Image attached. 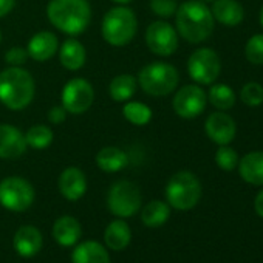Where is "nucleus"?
<instances>
[{
    "instance_id": "473e14b6",
    "label": "nucleus",
    "mask_w": 263,
    "mask_h": 263,
    "mask_svg": "<svg viewBox=\"0 0 263 263\" xmlns=\"http://www.w3.org/2000/svg\"><path fill=\"white\" fill-rule=\"evenodd\" d=\"M178 8L177 0H151V10L154 11L155 16L169 19L175 16Z\"/></svg>"
},
{
    "instance_id": "a19ab883",
    "label": "nucleus",
    "mask_w": 263,
    "mask_h": 263,
    "mask_svg": "<svg viewBox=\"0 0 263 263\" xmlns=\"http://www.w3.org/2000/svg\"><path fill=\"white\" fill-rule=\"evenodd\" d=\"M0 42H2V31H0Z\"/></svg>"
},
{
    "instance_id": "a211bd4d",
    "label": "nucleus",
    "mask_w": 263,
    "mask_h": 263,
    "mask_svg": "<svg viewBox=\"0 0 263 263\" xmlns=\"http://www.w3.org/2000/svg\"><path fill=\"white\" fill-rule=\"evenodd\" d=\"M237 167L243 181L254 186H263V152L255 151L246 154L238 160Z\"/></svg>"
},
{
    "instance_id": "cd10ccee",
    "label": "nucleus",
    "mask_w": 263,
    "mask_h": 263,
    "mask_svg": "<svg viewBox=\"0 0 263 263\" xmlns=\"http://www.w3.org/2000/svg\"><path fill=\"white\" fill-rule=\"evenodd\" d=\"M25 140H27V146L36 151L47 149L53 143V130L44 124L31 125L25 134Z\"/></svg>"
},
{
    "instance_id": "58836bf2",
    "label": "nucleus",
    "mask_w": 263,
    "mask_h": 263,
    "mask_svg": "<svg viewBox=\"0 0 263 263\" xmlns=\"http://www.w3.org/2000/svg\"><path fill=\"white\" fill-rule=\"evenodd\" d=\"M260 25L263 27V7L260 8Z\"/></svg>"
},
{
    "instance_id": "dca6fc26",
    "label": "nucleus",
    "mask_w": 263,
    "mask_h": 263,
    "mask_svg": "<svg viewBox=\"0 0 263 263\" xmlns=\"http://www.w3.org/2000/svg\"><path fill=\"white\" fill-rule=\"evenodd\" d=\"M59 191L70 201L82 198L87 191L85 174L78 167H67L59 177Z\"/></svg>"
},
{
    "instance_id": "5701e85b",
    "label": "nucleus",
    "mask_w": 263,
    "mask_h": 263,
    "mask_svg": "<svg viewBox=\"0 0 263 263\" xmlns=\"http://www.w3.org/2000/svg\"><path fill=\"white\" fill-rule=\"evenodd\" d=\"M138 81L132 74H118L111 79L108 85V95L116 102H125L134 98L137 93Z\"/></svg>"
},
{
    "instance_id": "f3484780",
    "label": "nucleus",
    "mask_w": 263,
    "mask_h": 263,
    "mask_svg": "<svg viewBox=\"0 0 263 263\" xmlns=\"http://www.w3.org/2000/svg\"><path fill=\"white\" fill-rule=\"evenodd\" d=\"M211 13L224 27H237L245 19V10L237 0H214Z\"/></svg>"
},
{
    "instance_id": "9d476101",
    "label": "nucleus",
    "mask_w": 263,
    "mask_h": 263,
    "mask_svg": "<svg viewBox=\"0 0 263 263\" xmlns=\"http://www.w3.org/2000/svg\"><path fill=\"white\" fill-rule=\"evenodd\" d=\"M61 101L67 113L82 115L91 107L95 101L93 85L87 79H82V78L70 79L62 88Z\"/></svg>"
},
{
    "instance_id": "b1692460",
    "label": "nucleus",
    "mask_w": 263,
    "mask_h": 263,
    "mask_svg": "<svg viewBox=\"0 0 263 263\" xmlns=\"http://www.w3.org/2000/svg\"><path fill=\"white\" fill-rule=\"evenodd\" d=\"M96 164L104 172H119L127 166V155L124 151L115 146L104 147L96 155Z\"/></svg>"
},
{
    "instance_id": "6e6552de",
    "label": "nucleus",
    "mask_w": 263,
    "mask_h": 263,
    "mask_svg": "<svg viewBox=\"0 0 263 263\" xmlns=\"http://www.w3.org/2000/svg\"><path fill=\"white\" fill-rule=\"evenodd\" d=\"M187 73L200 85L214 84L221 73L220 56L212 48H200L189 56Z\"/></svg>"
},
{
    "instance_id": "20e7f679",
    "label": "nucleus",
    "mask_w": 263,
    "mask_h": 263,
    "mask_svg": "<svg viewBox=\"0 0 263 263\" xmlns=\"http://www.w3.org/2000/svg\"><path fill=\"white\" fill-rule=\"evenodd\" d=\"M138 30V19L135 13L125 5L108 10L102 19L101 33L107 44L113 47H124L134 41Z\"/></svg>"
},
{
    "instance_id": "7c9ffc66",
    "label": "nucleus",
    "mask_w": 263,
    "mask_h": 263,
    "mask_svg": "<svg viewBox=\"0 0 263 263\" xmlns=\"http://www.w3.org/2000/svg\"><path fill=\"white\" fill-rule=\"evenodd\" d=\"M246 59L254 65H263V34H254L245 47Z\"/></svg>"
},
{
    "instance_id": "f8f14e48",
    "label": "nucleus",
    "mask_w": 263,
    "mask_h": 263,
    "mask_svg": "<svg viewBox=\"0 0 263 263\" xmlns=\"http://www.w3.org/2000/svg\"><path fill=\"white\" fill-rule=\"evenodd\" d=\"M206 104H208V96L204 90L200 85H194V84L181 87L172 99V107L175 113L184 119H194L200 116L204 111Z\"/></svg>"
},
{
    "instance_id": "4468645a",
    "label": "nucleus",
    "mask_w": 263,
    "mask_h": 263,
    "mask_svg": "<svg viewBox=\"0 0 263 263\" xmlns=\"http://www.w3.org/2000/svg\"><path fill=\"white\" fill-rule=\"evenodd\" d=\"M27 140L22 132L11 124H0V158L14 160L25 154Z\"/></svg>"
},
{
    "instance_id": "9b49d317",
    "label": "nucleus",
    "mask_w": 263,
    "mask_h": 263,
    "mask_svg": "<svg viewBox=\"0 0 263 263\" xmlns=\"http://www.w3.org/2000/svg\"><path fill=\"white\" fill-rule=\"evenodd\" d=\"M146 45L157 56H171L178 48V33L171 24L155 21L146 30Z\"/></svg>"
},
{
    "instance_id": "4c0bfd02",
    "label": "nucleus",
    "mask_w": 263,
    "mask_h": 263,
    "mask_svg": "<svg viewBox=\"0 0 263 263\" xmlns=\"http://www.w3.org/2000/svg\"><path fill=\"white\" fill-rule=\"evenodd\" d=\"M115 4H118V5H128L132 0H113Z\"/></svg>"
},
{
    "instance_id": "2f4dec72",
    "label": "nucleus",
    "mask_w": 263,
    "mask_h": 263,
    "mask_svg": "<svg viewBox=\"0 0 263 263\" xmlns=\"http://www.w3.org/2000/svg\"><path fill=\"white\" fill-rule=\"evenodd\" d=\"M215 163L220 169L229 172L234 171L238 166V155L237 152L229 146H220V149L215 154Z\"/></svg>"
},
{
    "instance_id": "4be33fe9",
    "label": "nucleus",
    "mask_w": 263,
    "mask_h": 263,
    "mask_svg": "<svg viewBox=\"0 0 263 263\" xmlns=\"http://www.w3.org/2000/svg\"><path fill=\"white\" fill-rule=\"evenodd\" d=\"M53 235L61 246H73L81 237V224L76 218L64 215L56 220L53 226Z\"/></svg>"
},
{
    "instance_id": "72a5a7b5",
    "label": "nucleus",
    "mask_w": 263,
    "mask_h": 263,
    "mask_svg": "<svg viewBox=\"0 0 263 263\" xmlns=\"http://www.w3.org/2000/svg\"><path fill=\"white\" fill-rule=\"evenodd\" d=\"M28 51L24 47H13L7 51L5 54V61L7 64H10L11 67H22L25 64V61L28 59Z\"/></svg>"
},
{
    "instance_id": "aec40b11",
    "label": "nucleus",
    "mask_w": 263,
    "mask_h": 263,
    "mask_svg": "<svg viewBox=\"0 0 263 263\" xmlns=\"http://www.w3.org/2000/svg\"><path fill=\"white\" fill-rule=\"evenodd\" d=\"M59 59L62 67H65L70 71H76L84 67L87 53L85 47L78 41V39H67L61 48H59Z\"/></svg>"
},
{
    "instance_id": "6ab92c4d",
    "label": "nucleus",
    "mask_w": 263,
    "mask_h": 263,
    "mask_svg": "<svg viewBox=\"0 0 263 263\" xmlns=\"http://www.w3.org/2000/svg\"><path fill=\"white\" fill-rule=\"evenodd\" d=\"M14 248L22 257H33L42 248V234L34 226H22L14 235Z\"/></svg>"
},
{
    "instance_id": "f704fd0d",
    "label": "nucleus",
    "mask_w": 263,
    "mask_h": 263,
    "mask_svg": "<svg viewBox=\"0 0 263 263\" xmlns=\"http://www.w3.org/2000/svg\"><path fill=\"white\" fill-rule=\"evenodd\" d=\"M47 118H48V121H50L51 124H61V122H64L65 118H67V110H65L62 105L53 107V108H50Z\"/></svg>"
},
{
    "instance_id": "c756f323",
    "label": "nucleus",
    "mask_w": 263,
    "mask_h": 263,
    "mask_svg": "<svg viewBox=\"0 0 263 263\" xmlns=\"http://www.w3.org/2000/svg\"><path fill=\"white\" fill-rule=\"evenodd\" d=\"M240 99L249 107H258L263 104V85L258 82H248L240 90Z\"/></svg>"
},
{
    "instance_id": "a878e982",
    "label": "nucleus",
    "mask_w": 263,
    "mask_h": 263,
    "mask_svg": "<svg viewBox=\"0 0 263 263\" xmlns=\"http://www.w3.org/2000/svg\"><path fill=\"white\" fill-rule=\"evenodd\" d=\"M171 215V208L167 203L160 201V200H154L149 204L144 206L143 212H141V218L143 223L149 228H158L161 224H164L167 221Z\"/></svg>"
},
{
    "instance_id": "412c9836",
    "label": "nucleus",
    "mask_w": 263,
    "mask_h": 263,
    "mask_svg": "<svg viewBox=\"0 0 263 263\" xmlns=\"http://www.w3.org/2000/svg\"><path fill=\"white\" fill-rule=\"evenodd\" d=\"M73 263H110V257L105 248L95 241L88 240L76 246L71 255Z\"/></svg>"
},
{
    "instance_id": "393cba45",
    "label": "nucleus",
    "mask_w": 263,
    "mask_h": 263,
    "mask_svg": "<svg viewBox=\"0 0 263 263\" xmlns=\"http://www.w3.org/2000/svg\"><path fill=\"white\" fill-rule=\"evenodd\" d=\"M104 238L110 249L121 251L130 243L132 232H130L128 224L124 220H115L107 226Z\"/></svg>"
},
{
    "instance_id": "f257e3e1",
    "label": "nucleus",
    "mask_w": 263,
    "mask_h": 263,
    "mask_svg": "<svg viewBox=\"0 0 263 263\" xmlns=\"http://www.w3.org/2000/svg\"><path fill=\"white\" fill-rule=\"evenodd\" d=\"M177 33L189 44H201L214 33V16L201 0H187L175 13Z\"/></svg>"
},
{
    "instance_id": "2eb2a0df",
    "label": "nucleus",
    "mask_w": 263,
    "mask_h": 263,
    "mask_svg": "<svg viewBox=\"0 0 263 263\" xmlns=\"http://www.w3.org/2000/svg\"><path fill=\"white\" fill-rule=\"evenodd\" d=\"M58 50H59V41L58 36L53 34L51 31L36 33L27 45L28 56L37 62H45L51 59L58 53Z\"/></svg>"
},
{
    "instance_id": "423d86ee",
    "label": "nucleus",
    "mask_w": 263,
    "mask_h": 263,
    "mask_svg": "<svg viewBox=\"0 0 263 263\" xmlns=\"http://www.w3.org/2000/svg\"><path fill=\"white\" fill-rule=\"evenodd\" d=\"M167 203L178 211H189L201 198L200 180L189 171L177 172L166 186Z\"/></svg>"
},
{
    "instance_id": "c9c22d12",
    "label": "nucleus",
    "mask_w": 263,
    "mask_h": 263,
    "mask_svg": "<svg viewBox=\"0 0 263 263\" xmlns=\"http://www.w3.org/2000/svg\"><path fill=\"white\" fill-rule=\"evenodd\" d=\"M14 5H16V0H0V19L10 14Z\"/></svg>"
},
{
    "instance_id": "1a4fd4ad",
    "label": "nucleus",
    "mask_w": 263,
    "mask_h": 263,
    "mask_svg": "<svg viewBox=\"0 0 263 263\" xmlns=\"http://www.w3.org/2000/svg\"><path fill=\"white\" fill-rule=\"evenodd\" d=\"M34 201L33 186L21 177H8L0 183V203L13 212L27 211Z\"/></svg>"
},
{
    "instance_id": "ea45409f",
    "label": "nucleus",
    "mask_w": 263,
    "mask_h": 263,
    "mask_svg": "<svg viewBox=\"0 0 263 263\" xmlns=\"http://www.w3.org/2000/svg\"><path fill=\"white\" fill-rule=\"evenodd\" d=\"M201 2H214V0H201Z\"/></svg>"
},
{
    "instance_id": "e433bc0d",
    "label": "nucleus",
    "mask_w": 263,
    "mask_h": 263,
    "mask_svg": "<svg viewBox=\"0 0 263 263\" xmlns=\"http://www.w3.org/2000/svg\"><path fill=\"white\" fill-rule=\"evenodd\" d=\"M254 209L255 212L263 218V189L257 194L255 200H254Z\"/></svg>"
},
{
    "instance_id": "bb28decb",
    "label": "nucleus",
    "mask_w": 263,
    "mask_h": 263,
    "mask_svg": "<svg viewBox=\"0 0 263 263\" xmlns=\"http://www.w3.org/2000/svg\"><path fill=\"white\" fill-rule=\"evenodd\" d=\"M235 99L234 90L226 84H214L208 93V101L220 111L232 108L235 105Z\"/></svg>"
},
{
    "instance_id": "7ed1b4c3",
    "label": "nucleus",
    "mask_w": 263,
    "mask_h": 263,
    "mask_svg": "<svg viewBox=\"0 0 263 263\" xmlns=\"http://www.w3.org/2000/svg\"><path fill=\"white\" fill-rule=\"evenodd\" d=\"M36 84L30 71L22 67H10L0 71V102L10 110H24L31 104Z\"/></svg>"
},
{
    "instance_id": "f03ea898",
    "label": "nucleus",
    "mask_w": 263,
    "mask_h": 263,
    "mask_svg": "<svg viewBox=\"0 0 263 263\" xmlns=\"http://www.w3.org/2000/svg\"><path fill=\"white\" fill-rule=\"evenodd\" d=\"M47 17L59 31L68 36H78L90 25L91 7L88 0H50Z\"/></svg>"
},
{
    "instance_id": "c85d7f7f",
    "label": "nucleus",
    "mask_w": 263,
    "mask_h": 263,
    "mask_svg": "<svg viewBox=\"0 0 263 263\" xmlns=\"http://www.w3.org/2000/svg\"><path fill=\"white\" fill-rule=\"evenodd\" d=\"M122 115L134 125H146L152 119V108L143 102L128 101L122 107Z\"/></svg>"
},
{
    "instance_id": "39448f33",
    "label": "nucleus",
    "mask_w": 263,
    "mask_h": 263,
    "mask_svg": "<svg viewBox=\"0 0 263 263\" xmlns=\"http://www.w3.org/2000/svg\"><path fill=\"white\" fill-rule=\"evenodd\" d=\"M180 81L178 70L167 62L147 64L138 74V84L144 93L151 96L171 95Z\"/></svg>"
},
{
    "instance_id": "ddd939ff",
    "label": "nucleus",
    "mask_w": 263,
    "mask_h": 263,
    "mask_svg": "<svg viewBox=\"0 0 263 263\" xmlns=\"http://www.w3.org/2000/svg\"><path fill=\"white\" fill-rule=\"evenodd\" d=\"M204 132L212 143L218 146H228L235 138L237 125L232 116L218 110L208 116L204 122Z\"/></svg>"
},
{
    "instance_id": "0eeeda50",
    "label": "nucleus",
    "mask_w": 263,
    "mask_h": 263,
    "mask_svg": "<svg viewBox=\"0 0 263 263\" xmlns=\"http://www.w3.org/2000/svg\"><path fill=\"white\" fill-rule=\"evenodd\" d=\"M107 206L111 214L121 218L135 215L141 206V192L138 186L127 180L116 181L108 191Z\"/></svg>"
}]
</instances>
